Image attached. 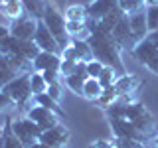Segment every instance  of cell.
Wrapping results in <instances>:
<instances>
[{"label": "cell", "instance_id": "20", "mask_svg": "<svg viewBox=\"0 0 158 148\" xmlns=\"http://www.w3.org/2000/svg\"><path fill=\"white\" fill-rule=\"evenodd\" d=\"M101 93H103V85L99 83V79L89 77L87 81H85V85H83L81 97H85L87 101H97V99L101 97Z\"/></svg>", "mask_w": 158, "mask_h": 148}, {"label": "cell", "instance_id": "29", "mask_svg": "<svg viewBox=\"0 0 158 148\" xmlns=\"http://www.w3.org/2000/svg\"><path fill=\"white\" fill-rule=\"evenodd\" d=\"M12 109H16V101H14L6 91L0 89V113H8V111H12Z\"/></svg>", "mask_w": 158, "mask_h": 148}, {"label": "cell", "instance_id": "11", "mask_svg": "<svg viewBox=\"0 0 158 148\" xmlns=\"http://www.w3.org/2000/svg\"><path fill=\"white\" fill-rule=\"evenodd\" d=\"M87 63V61H85ZM85 63H77V69L75 73H71V75L63 77V81H65V87L69 91H73L75 95H81L83 93V85H85V81L89 79V73H87V65Z\"/></svg>", "mask_w": 158, "mask_h": 148}, {"label": "cell", "instance_id": "42", "mask_svg": "<svg viewBox=\"0 0 158 148\" xmlns=\"http://www.w3.org/2000/svg\"><path fill=\"white\" fill-rule=\"evenodd\" d=\"M2 2H20V0H2Z\"/></svg>", "mask_w": 158, "mask_h": 148}, {"label": "cell", "instance_id": "9", "mask_svg": "<svg viewBox=\"0 0 158 148\" xmlns=\"http://www.w3.org/2000/svg\"><path fill=\"white\" fill-rule=\"evenodd\" d=\"M26 117L30 118V121L36 122L42 130H48V128L59 125V118H61V115L49 111V109H46V107H40V105H36V103H34V107L26 113Z\"/></svg>", "mask_w": 158, "mask_h": 148}, {"label": "cell", "instance_id": "17", "mask_svg": "<svg viewBox=\"0 0 158 148\" xmlns=\"http://www.w3.org/2000/svg\"><path fill=\"white\" fill-rule=\"evenodd\" d=\"M128 26H131L132 36H135L138 42L144 39L146 34H148V24H146L144 10H142V12H136V14H131V16H128Z\"/></svg>", "mask_w": 158, "mask_h": 148}, {"label": "cell", "instance_id": "18", "mask_svg": "<svg viewBox=\"0 0 158 148\" xmlns=\"http://www.w3.org/2000/svg\"><path fill=\"white\" fill-rule=\"evenodd\" d=\"M22 4H24L26 14H30V16L36 18V20H44L49 2L48 0H22Z\"/></svg>", "mask_w": 158, "mask_h": 148}, {"label": "cell", "instance_id": "14", "mask_svg": "<svg viewBox=\"0 0 158 148\" xmlns=\"http://www.w3.org/2000/svg\"><path fill=\"white\" fill-rule=\"evenodd\" d=\"M132 56L138 63H142V65H146L148 61H150L154 56H158V47L154 46L152 42H148V39H140V42L136 43L135 47H132Z\"/></svg>", "mask_w": 158, "mask_h": 148}, {"label": "cell", "instance_id": "44", "mask_svg": "<svg viewBox=\"0 0 158 148\" xmlns=\"http://www.w3.org/2000/svg\"><path fill=\"white\" fill-rule=\"evenodd\" d=\"M144 2H146V0H144Z\"/></svg>", "mask_w": 158, "mask_h": 148}, {"label": "cell", "instance_id": "32", "mask_svg": "<svg viewBox=\"0 0 158 148\" xmlns=\"http://www.w3.org/2000/svg\"><path fill=\"white\" fill-rule=\"evenodd\" d=\"M75 69H77V61L61 57V63H59V73H61V77H67V75H71V73H75Z\"/></svg>", "mask_w": 158, "mask_h": 148}, {"label": "cell", "instance_id": "25", "mask_svg": "<svg viewBox=\"0 0 158 148\" xmlns=\"http://www.w3.org/2000/svg\"><path fill=\"white\" fill-rule=\"evenodd\" d=\"M118 8H121L127 16H131V14L146 10V2L144 0H118Z\"/></svg>", "mask_w": 158, "mask_h": 148}, {"label": "cell", "instance_id": "31", "mask_svg": "<svg viewBox=\"0 0 158 148\" xmlns=\"http://www.w3.org/2000/svg\"><path fill=\"white\" fill-rule=\"evenodd\" d=\"M85 65H87V73H89V77H95V79H97L99 75H101V71H103V67H105V63L93 57V59H89Z\"/></svg>", "mask_w": 158, "mask_h": 148}, {"label": "cell", "instance_id": "2", "mask_svg": "<svg viewBox=\"0 0 158 148\" xmlns=\"http://www.w3.org/2000/svg\"><path fill=\"white\" fill-rule=\"evenodd\" d=\"M2 91H6L16 101V109H26V113H28L34 107L32 105L34 93H32V85H30V73H20L8 85L2 87Z\"/></svg>", "mask_w": 158, "mask_h": 148}, {"label": "cell", "instance_id": "39", "mask_svg": "<svg viewBox=\"0 0 158 148\" xmlns=\"http://www.w3.org/2000/svg\"><path fill=\"white\" fill-rule=\"evenodd\" d=\"M152 144H154V148H158V134L152 138Z\"/></svg>", "mask_w": 158, "mask_h": 148}, {"label": "cell", "instance_id": "36", "mask_svg": "<svg viewBox=\"0 0 158 148\" xmlns=\"http://www.w3.org/2000/svg\"><path fill=\"white\" fill-rule=\"evenodd\" d=\"M146 39H148V42H152L158 47V30H154V32H148L146 34Z\"/></svg>", "mask_w": 158, "mask_h": 148}, {"label": "cell", "instance_id": "33", "mask_svg": "<svg viewBox=\"0 0 158 148\" xmlns=\"http://www.w3.org/2000/svg\"><path fill=\"white\" fill-rule=\"evenodd\" d=\"M44 73V77H46V81H48V85H52V83H57V81H61V73H59V69H46V71H42Z\"/></svg>", "mask_w": 158, "mask_h": 148}, {"label": "cell", "instance_id": "13", "mask_svg": "<svg viewBox=\"0 0 158 148\" xmlns=\"http://www.w3.org/2000/svg\"><path fill=\"white\" fill-rule=\"evenodd\" d=\"M115 87L118 91V97L127 99V97H131V95L136 93V89L140 87V81H138L136 75H132V73H123V75H118V79L115 81Z\"/></svg>", "mask_w": 158, "mask_h": 148}, {"label": "cell", "instance_id": "6", "mask_svg": "<svg viewBox=\"0 0 158 148\" xmlns=\"http://www.w3.org/2000/svg\"><path fill=\"white\" fill-rule=\"evenodd\" d=\"M111 36H113V39H115V43L118 46L121 51H123V49H131V51H132V47L138 43V39L132 36V32H131V26H128V16H127V14L117 22V26L113 28Z\"/></svg>", "mask_w": 158, "mask_h": 148}, {"label": "cell", "instance_id": "3", "mask_svg": "<svg viewBox=\"0 0 158 148\" xmlns=\"http://www.w3.org/2000/svg\"><path fill=\"white\" fill-rule=\"evenodd\" d=\"M44 24L48 26V30L53 34V38L57 39L59 47H61V51L69 46V42H71V36L67 34L65 30V16H63L59 10H56L52 6V4H48V10H46V16L42 20Z\"/></svg>", "mask_w": 158, "mask_h": 148}, {"label": "cell", "instance_id": "40", "mask_svg": "<svg viewBox=\"0 0 158 148\" xmlns=\"http://www.w3.org/2000/svg\"><path fill=\"white\" fill-rule=\"evenodd\" d=\"M150 4H158V0H146V6H150Z\"/></svg>", "mask_w": 158, "mask_h": 148}, {"label": "cell", "instance_id": "27", "mask_svg": "<svg viewBox=\"0 0 158 148\" xmlns=\"http://www.w3.org/2000/svg\"><path fill=\"white\" fill-rule=\"evenodd\" d=\"M118 75H121V73H118L115 67L105 65L103 71H101V75H99L97 79H99V83L103 85V89H105V87H113V85H115V81L118 79Z\"/></svg>", "mask_w": 158, "mask_h": 148}, {"label": "cell", "instance_id": "35", "mask_svg": "<svg viewBox=\"0 0 158 148\" xmlns=\"http://www.w3.org/2000/svg\"><path fill=\"white\" fill-rule=\"evenodd\" d=\"M144 67H146V69H150V71L154 73V75H158V56H154V57H152V59L146 63Z\"/></svg>", "mask_w": 158, "mask_h": 148}, {"label": "cell", "instance_id": "24", "mask_svg": "<svg viewBox=\"0 0 158 148\" xmlns=\"http://www.w3.org/2000/svg\"><path fill=\"white\" fill-rule=\"evenodd\" d=\"M63 16H65V20H87V4H71L65 8Z\"/></svg>", "mask_w": 158, "mask_h": 148}, {"label": "cell", "instance_id": "22", "mask_svg": "<svg viewBox=\"0 0 158 148\" xmlns=\"http://www.w3.org/2000/svg\"><path fill=\"white\" fill-rule=\"evenodd\" d=\"M34 103H36V105H40V107H46V109H49V111H53V113H57V115L63 117V111H61V107H59V103L53 101V99L49 97L48 93L34 95Z\"/></svg>", "mask_w": 158, "mask_h": 148}, {"label": "cell", "instance_id": "28", "mask_svg": "<svg viewBox=\"0 0 158 148\" xmlns=\"http://www.w3.org/2000/svg\"><path fill=\"white\" fill-rule=\"evenodd\" d=\"M144 14H146L148 32H154V30H158V4H150V6H146Z\"/></svg>", "mask_w": 158, "mask_h": 148}, {"label": "cell", "instance_id": "8", "mask_svg": "<svg viewBox=\"0 0 158 148\" xmlns=\"http://www.w3.org/2000/svg\"><path fill=\"white\" fill-rule=\"evenodd\" d=\"M61 57L65 59H73L77 63H85L89 59H93V49L89 46V39H77V38H71L69 46L61 51Z\"/></svg>", "mask_w": 158, "mask_h": 148}, {"label": "cell", "instance_id": "26", "mask_svg": "<svg viewBox=\"0 0 158 148\" xmlns=\"http://www.w3.org/2000/svg\"><path fill=\"white\" fill-rule=\"evenodd\" d=\"M118 99H121V97H118V91H117V87L113 85V87H105V89H103V93H101V97L97 99V103L103 109H109L113 103H117Z\"/></svg>", "mask_w": 158, "mask_h": 148}, {"label": "cell", "instance_id": "15", "mask_svg": "<svg viewBox=\"0 0 158 148\" xmlns=\"http://www.w3.org/2000/svg\"><path fill=\"white\" fill-rule=\"evenodd\" d=\"M59 63H61V56L49 51H40L36 59L32 61V65L34 71H46V69H59Z\"/></svg>", "mask_w": 158, "mask_h": 148}, {"label": "cell", "instance_id": "34", "mask_svg": "<svg viewBox=\"0 0 158 148\" xmlns=\"http://www.w3.org/2000/svg\"><path fill=\"white\" fill-rule=\"evenodd\" d=\"M89 148H121V146H118L117 140H113V142H107V140H93L91 144H89Z\"/></svg>", "mask_w": 158, "mask_h": 148}, {"label": "cell", "instance_id": "23", "mask_svg": "<svg viewBox=\"0 0 158 148\" xmlns=\"http://www.w3.org/2000/svg\"><path fill=\"white\" fill-rule=\"evenodd\" d=\"M30 85H32L34 95H40V93L48 91V81H46V77H44L42 71H32L30 73Z\"/></svg>", "mask_w": 158, "mask_h": 148}, {"label": "cell", "instance_id": "5", "mask_svg": "<svg viewBox=\"0 0 158 148\" xmlns=\"http://www.w3.org/2000/svg\"><path fill=\"white\" fill-rule=\"evenodd\" d=\"M38 22L40 20L32 18L30 14L24 12L20 18L10 22V34H12L14 38H18V39H34L36 30H38Z\"/></svg>", "mask_w": 158, "mask_h": 148}, {"label": "cell", "instance_id": "7", "mask_svg": "<svg viewBox=\"0 0 158 148\" xmlns=\"http://www.w3.org/2000/svg\"><path fill=\"white\" fill-rule=\"evenodd\" d=\"M69 128L63 126V122L48 128V130H42V136H40V142L46 144L48 148H65L69 142Z\"/></svg>", "mask_w": 158, "mask_h": 148}, {"label": "cell", "instance_id": "38", "mask_svg": "<svg viewBox=\"0 0 158 148\" xmlns=\"http://www.w3.org/2000/svg\"><path fill=\"white\" fill-rule=\"evenodd\" d=\"M26 148H48V146H46V144H42V142L38 140V142H34V144H30V146H26Z\"/></svg>", "mask_w": 158, "mask_h": 148}, {"label": "cell", "instance_id": "4", "mask_svg": "<svg viewBox=\"0 0 158 148\" xmlns=\"http://www.w3.org/2000/svg\"><path fill=\"white\" fill-rule=\"evenodd\" d=\"M12 128H14V132H16V136L24 142V146H30V144H34V142H38L40 136H42V128L34 121H30L28 117L12 121Z\"/></svg>", "mask_w": 158, "mask_h": 148}, {"label": "cell", "instance_id": "30", "mask_svg": "<svg viewBox=\"0 0 158 148\" xmlns=\"http://www.w3.org/2000/svg\"><path fill=\"white\" fill-rule=\"evenodd\" d=\"M48 95L53 99V101L61 103L63 99V81H57V83H52V85H48Z\"/></svg>", "mask_w": 158, "mask_h": 148}, {"label": "cell", "instance_id": "41", "mask_svg": "<svg viewBox=\"0 0 158 148\" xmlns=\"http://www.w3.org/2000/svg\"><path fill=\"white\" fill-rule=\"evenodd\" d=\"M2 134H4V126H0V138H2Z\"/></svg>", "mask_w": 158, "mask_h": 148}, {"label": "cell", "instance_id": "21", "mask_svg": "<svg viewBox=\"0 0 158 148\" xmlns=\"http://www.w3.org/2000/svg\"><path fill=\"white\" fill-rule=\"evenodd\" d=\"M4 148H26L24 146V142L20 140L16 136V132H14L12 128V118H6V125H4Z\"/></svg>", "mask_w": 158, "mask_h": 148}, {"label": "cell", "instance_id": "43", "mask_svg": "<svg viewBox=\"0 0 158 148\" xmlns=\"http://www.w3.org/2000/svg\"><path fill=\"white\" fill-rule=\"evenodd\" d=\"M0 2H2V0H0Z\"/></svg>", "mask_w": 158, "mask_h": 148}, {"label": "cell", "instance_id": "19", "mask_svg": "<svg viewBox=\"0 0 158 148\" xmlns=\"http://www.w3.org/2000/svg\"><path fill=\"white\" fill-rule=\"evenodd\" d=\"M24 12H26V10H24L22 0H20V2H0V14L6 20H10V22L20 18Z\"/></svg>", "mask_w": 158, "mask_h": 148}, {"label": "cell", "instance_id": "37", "mask_svg": "<svg viewBox=\"0 0 158 148\" xmlns=\"http://www.w3.org/2000/svg\"><path fill=\"white\" fill-rule=\"evenodd\" d=\"M8 36H12V34H10V26H2V24H0V42L6 39Z\"/></svg>", "mask_w": 158, "mask_h": 148}, {"label": "cell", "instance_id": "12", "mask_svg": "<svg viewBox=\"0 0 158 148\" xmlns=\"http://www.w3.org/2000/svg\"><path fill=\"white\" fill-rule=\"evenodd\" d=\"M118 6V0H91L87 4V14L91 20H101Z\"/></svg>", "mask_w": 158, "mask_h": 148}, {"label": "cell", "instance_id": "16", "mask_svg": "<svg viewBox=\"0 0 158 148\" xmlns=\"http://www.w3.org/2000/svg\"><path fill=\"white\" fill-rule=\"evenodd\" d=\"M18 75H20V71H18V67L14 65V61L10 59V56L0 53V89L4 85H8V83Z\"/></svg>", "mask_w": 158, "mask_h": 148}, {"label": "cell", "instance_id": "10", "mask_svg": "<svg viewBox=\"0 0 158 148\" xmlns=\"http://www.w3.org/2000/svg\"><path fill=\"white\" fill-rule=\"evenodd\" d=\"M34 42L38 43V47L42 51H49V53H57L61 56V47H59L57 39L53 38V34L48 30V26L40 20L38 22V30H36V36H34Z\"/></svg>", "mask_w": 158, "mask_h": 148}, {"label": "cell", "instance_id": "1", "mask_svg": "<svg viewBox=\"0 0 158 148\" xmlns=\"http://www.w3.org/2000/svg\"><path fill=\"white\" fill-rule=\"evenodd\" d=\"M87 24H89V28H91L89 46H91V49H93V57L99 59V61H103L105 65L115 67L121 75H123V73H127L125 71V65H123V59H121V49H118V46L115 43L111 32L99 28L97 26V20L87 18Z\"/></svg>", "mask_w": 158, "mask_h": 148}]
</instances>
